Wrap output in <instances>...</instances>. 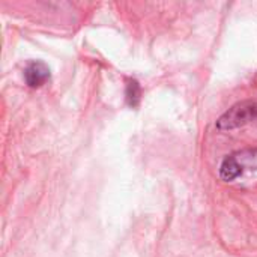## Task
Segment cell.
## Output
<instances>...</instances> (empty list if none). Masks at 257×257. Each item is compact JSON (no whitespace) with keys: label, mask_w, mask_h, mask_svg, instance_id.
Listing matches in <instances>:
<instances>
[{"label":"cell","mask_w":257,"mask_h":257,"mask_svg":"<svg viewBox=\"0 0 257 257\" xmlns=\"http://www.w3.org/2000/svg\"><path fill=\"white\" fill-rule=\"evenodd\" d=\"M142 98V89L136 80H128L126 84V101L131 107H137Z\"/></svg>","instance_id":"277c9868"},{"label":"cell","mask_w":257,"mask_h":257,"mask_svg":"<svg viewBox=\"0 0 257 257\" xmlns=\"http://www.w3.org/2000/svg\"><path fill=\"white\" fill-rule=\"evenodd\" d=\"M254 119H257V102L242 101V102L235 104L232 108H229L217 120V128L221 131H229V130L244 126Z\"/></svg>","instance_id":"6da1fadb"},{"label":"cell","mask_w":257,"mask_h":257,"mask_svg":"<svg viewBox=\"0 0 257 257\" xmlns=\"http://www.w3.org/2000/svg\"><path fill=\"white\" fill-rule=\"evenodd\" d=\"M24 77H26V83L29 84V87L36 89L48 81L50 69L42 62H32L27 65V68L24 71Z\"/></svg>","instance_id":"7a4b0ae2"},{"label":"cell","mask_w":257,"mask_h":257,"mask_svg":"<svg viewBox=\"0 0 257 257\" xmlns=\"http://www.w3.org/2000/svg\"><path fill=\"white\" fill-rule=\"evenodd\" d=\"M242 169L238 164V161L233 157H227L220 167V178L223 181H233L235 178H238L241 175Z\"/></svg>","instance_id":"3957f363"}]
</instances>
